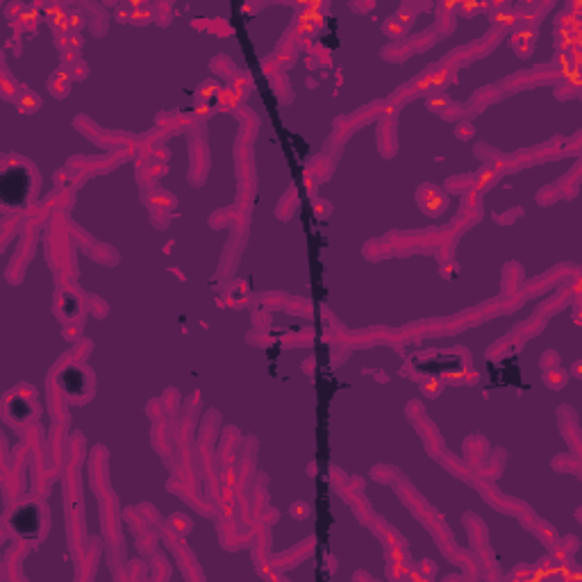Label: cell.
<instances>
[{
	"label": "cell",
	"instance_id": "6da1fadb",
	"mask_svg": "<svg viewBox=\"0 0 582 582\" xmlns=\"http://www.w3.org/2000/svg\"><path fill=\"white\" fill-rule=\"evenodd\" d=\"M30 191H32V175H30V171L21 164L9 166L3 173V180H0V194H3L5 205L9 207L23 205L27 201Z\"/></svg>",
	"mask_w": 582,
	"mask_h": 582
},
{
	"label": "cell",
	"instance_id": "7a4b0ae2",
	"mask_svg": "<svg viewBox=\"0 0 582 582\" xmlns=\"http://www.w3.org/2000/svg\"><path fill=\"white\" fill-rule=\"evenodd\" d=\"M14 528L18 535L23 537H34L37 530H39V512L37 507H23L16 512L14 517Z\"/></svg>",
	"mask_w": 582,
	"mask_h": 582
},
{
	"label": "cell",
	"instance_id": "3957f363",
	"mask_svg": "<svg viewBox=\"0 0 582 582\" xmlns=\"http://www.w3.org/2000/svg\"><path fill=\"white\" fill-rule=\"evenodd\" d=\"M62 384H64L66 393H71V396H84V393L89 391V378L84 376V371L75 369V367L64 371Z\"/></svg>",
	"mask_w": 582,
	"mask_h": 582
},
{
	"label": "cell",
	"instance_id": "277c9868",
	"mask_svg": "<svg viewBox=\"0 0 582 582\" xmlns=\"http://www.w3.org/2000/svg\"><path fill=\"white\" fill-rule=\"evenodd\" d=\"M30 410L25 407V403L23 400H18V398H14L12 400V417H16V419H21V417H25Z\"/></svg>",
	"mask_w": 582,
	"mask_h": 582
}]
</instances>
